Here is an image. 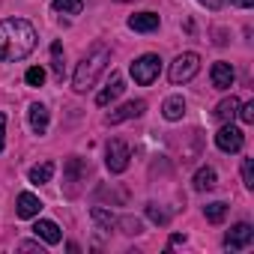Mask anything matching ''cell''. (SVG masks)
I'll list each match as a JSON object with an SVG mask.
<instances>
[{"label":"cell","mask_w":254,"mask_h":254,"mask_svg":"<svg viewBox=\"0 0 254 254\" xmlns=\"http://www.w3.org/2000/svg\"><path fill=\"white\" fill-rule=\"evenodd\" d=\"M197 69H200V57H197L194 51H186V54H180V57L171 63L168 78H171V84H186V81H191V78L197 75Z\"/></svg>","instance_id":"obj_3"},{"label":"cell","mask_w":254,"mask_h":254,"mask_svg":"<svg viewBox=\"0 0 254 254\" xmlns=\"http://www.w3.org/2000/svg\"><path fill=\"white\" fill-rule=\"evenodd\" d=\"M51 66H54L57 78L63 81V45H60V42H54V45H51Z\"/></svg>","instance_id":"obj_23"},{"label":"cell","mask_w":254,"mask_h":254,"mask_svg":"<svg viewBox=\"0 0 254 254\" xmlns=\"http://www.w3.org/2000/svg\"><path fill=\"white\" fill-rule=\"evenodd\" d=\"M200 3H203L206 9H221V6L227 3V0H200Z\"/></svg>","instance_id":"obj_31"},{"label":"cell","mask_w":254,"mask_h":254,"mask_svg":"<svg viewBox=\"0 0 254 254\" xmlns=\"http://www.w3.org/2000/svg\"><path fill=\"white\" fill-rule=\"evenodd\" d=\"M236 114H239V120H242L245 126H248V123H254V102H245V105H239V111H236Z\"/></svg>","instance_id":"obj_28"},{"label":"cell","mask_w":254,"mask_h":254,"mask_svg":"<svg viewBox=\"0 0 254 254\" xmlns=\"http://www.w3.org/2000/svg\"><path fill=\"white\" fill-rule=\"evenodd\" d=\"M108 63H111V48H108L105 42H96V45L84 54V60L78 63V69H75V75H72V87H75L78 93H87V90L99 81V75L108 69Z\"/></svg>","instance_id":"obj_2"},{"label":"cell","mask_w":254,"mask_h":254,"mask_svg":"<svg viewBox=\"0 0 254 254\" xmlns=\"http://www.w3.org/2000/svg\"><path fill=\"white\" fill-rule=\"evenodd\" d=\"M24 81H27V87H42L45 84V69L42 66H30L27 75H24Z\"/></svg>","instance_id":"obj_24"},{"label":"cell","mask_w":254,"mask_h":254,"mask_svg":"<svg viewBox=\"0 0 254 254\" xmlns=\"http://www.w3.org/2000/svg\"><path fill=\"white\" fill-rule=\"evenodd\" d=\"M242 183H245V189H254V162L251 159L242 162Z\"/></svg>","instance_id":"obj_26"},{"label":"cell","mask_w":254,"mask_h":254,"mask_svg":"<svg viewBox=\"0 0 254 254\" xmlns=\"http://www.w3.org/2000/svg\"><path fill=\"white\" fill-rule=\"evenodd\" d=\"M18 251H39V254H42V245H39V242H21Z\"/></svg>","instance_id":"obj_30"},{"label":"cell","mask_w":254,"mask_h":254,"mask_svg":"<svg viewBox=\"0 0 254 254\" xmlns=\"http://www.w3.org/2000/svg\"><path fill=\"white\" fill-rule=\"evenodd\" d=\"M144 111H147V102H144V99H135V102H126V105H120L117 111H111L105 120H108V126H117V123H126V120L141 117Z\"/></svg>","instance_id":"obj_8"},{"label":"cell","mask_w":254,"mask_h":254,"mask_svg":"<svg viewBox=\"0 0 254 254\" xmlns=\"http://www.w3.org/2000/svg\"><path fill=\"white\" fill-rule=\"evenodd\" d=\"M6 147V114H0V150Z\"/></svg>","instance_id":"obj_29"},{"label":"cell","mask_w":254,"mask_h":254,"mask_svg":"<svg viewBox=\"0 0 254 254\" xmlns=\"http://www.w3.org/2000/svg\"><path fill=\"white\" fill-rule=\"evenodd\" d=\"M48 120H51L48 108L39 105V102H33V105H30V129H33L36 135H45V132H48Z\"/></svg>","instance_id":"obj_13"},{"label":"cell","mask_w":254,"mask_h":254,"mask_svg":"<svg viewBox=\"0 0 254 254\" xmlns=\"http://www.w3.org/2000/svg\"><path fill=\"white\" fill-rule=\"evenodd\" d=\"M90 215H93V221H96L102 230H111V227L117 224V215H114V212H108V209H102V206H93V209H90Z\"/></svg>","instance_id":"obj_19"},{"label":"cell","mask_w":254,"mask_h":254,"mask_svg":"<svg viewBox=\"0 0 254 254\" xmlns=\"http://www.w3.org/2000/svg\"><path fill=\"white\" fill-rule=\"evenodd\" d=\"M209 78H212V87H215V90H230V87H233V81H236V72H233V66H230V63L218 60V63H212Z\"/></svg>","instance_id":"obj_9"},{"label":"cell","mask_w":254,"mask_h":254,"mask_svg":"<svg viewBox=\"0 0 254 254\" xmlns=\"http://www.w3.org/2000/svg\"><path fill=\"white\" fill-rule=\"evenodd\" d=\"M117 224L123 227V233H129V236H135V233H141V221H138V218H129V215H126V218H120Z\"/></svg>","instance_id":"obj_25"},{"label":"cell","mask_w":254,"mask_h":254,"mask_svg":"<svg viewBox=\"0 0 254 254\" xmlns=\"http://www.w3.org/2000/svg\"><path fill=\"white\" fill-rule=\"evenodd\" d=\"M117 3H132V0H117Z\"/></svg>","instance_id":"obj_34"},{"label":"cell","mask_w":254,"mask_h":254,"mask_svg":"<svg viewBox=\"0 0 254 254\" xmlns=\"http://www.w3.org/2000/svg\"><path fill=\"white\" fill-rule=\"evenodd\" d=\"M33 233H36V239H42V242H48V245H57V242L63 239L60 227H57L54 221H48V218H39V221L33 224Z\"/></svg>","instance_id":"obj_12"},{"label":"cell","mask_w":254,"mask_h":254,"mask_svg":"<svg viewBox=\"0 0 254 254\" xmlns=\"http://www.w3.org/2000/svg\"><path fill=\"white\" fill-rule=\"evenodd\" d=\"M203 215H206V221L218 224V221H224V215H227V203H221V200L206 203V206H203Z\"/></svg>","instance_id":"obj_20"},{"label":"cell","mask_w":254,"mask_h":254,"mask_svg":"<svg viewBox=\"0 0 254 254\" xmlns=\"http://www.w3.org/2000/svg\"><path fill=\"white\" fill-rule=\"evenodd\" d=\"M51 177H54V162H42V165H33L30 168V183L33 186L51 183Z\"/></svg>","instance_id":"obj_17"},{"label":"cell","mask_w":254,"mask_h":254,"mask_svg":"<svg viewBox=\"0 0 254 254\" xmlns=\"http://www.w3.org/2000/svg\"><path fill=\"white\" fill-rule=\"evenodd\" d=\"M236 111H239V99H236V96H227V99H221V102L215 105V120L227 123V120L236 117Z\"/></svg>","instance_id":"obj_16"},{"label":"cell","mask_w":254,"mask_h":254,"mask_svg":"<svg viewBox=\"0 0 254 254\" xmlns=\"http://www.w3.org/2000/svg\"><path fill=\"white\" fill-rule=\"evenodd\" d=\"M54 9L63 12V15H81L84 0H54Z\"/></svg>","instance_id":"obj_21"},{"label":"cell","mask_w":254,"mask_h":254,"mask_svg":"<svg viewBox=\"0 0 254 254\" xmlns=\"http://www.w3.org/2000/svg\"><path fill=\"white\" fill-rule=\"evenodd\" d=\"M215 189V171L212 168H200L194 174V191H212Z\"/></svg>","instance_id":"obj_18"},{"label":"cell","mask_w":254,"mask_h":254,"mask_svg":"<svg viewBox=\"0 0 254 254\" xmlns=\"http://www.w3.org/2000/svg\"><path fill=\"white\" fill-rule=\"evenodd\" d=\"M129 27L138 33H153V30H159V15L156 12H138L129 18Z\"/></svg>","instance_id":"obj_14"},{"label":"cell","mask_w":254,"mask_h":254,"mask_svg":"<svg viewBox=\"0 0 254 254\" xmlns=\"http://www.w3.org/2000/svg\"><path fill=\"white\" fill-rule=\"evenodd\" d=\"M254 242V227L251 224H245V221H239V224H233L230 230H227V236H224V245L230 248V251H239V248H248Z\"/></svg>","instance_id":"obj_7"},{"label":"cell","mask_w":254,"mask_h":254,"mask_svg":"<svg viewBox=\"0 0 254 254\" xmlns=\"http://www.w3.org/2000/svg\"><path fill=\"white\" fill-rule=\"evenodd\" d=\"M242 129H236V126H221L218 129V135H215V147L221 150V153H239L242 150Z\"/></svg>","instance_id":"obj_6"},{"label":"cell","mask_w":254,"mask_h":254,"mask_svg":"<svg viewBox=\"0 0 254 254\" xmlns=\"http://www.w3.org/2000/svg\"><path fill=\"white\" fill-rule=\"evenodd\" d=\"M159 72H162L159 54H144V57H138V60L132 63V78H135V84H141V87H150V84L159 78Z\"/></svg>","instance_id":"obj_4"},{"label":"cell","mask_w":254,"mask_h":254,"mask_svg":"<svg viewBox=\"0 0 254 254\" xmlns=\"http://www.w3.org/2000/svg\"><path fill=\"white\" fill-rule=\"evenodd\" d=\"M147 215H150V221H156V224H168V212H165V209H159L156 203H150V206H147Z\"/></svg>","instance_id":"obj_27"},{"label":"cell","mask_w":254,"mask_h":254,"mask_svg":"<svg viewBox=\"0 0 254 254\" xmlns=\"http://www.w3.org/2000/svg\"><path fill=\"white\" fill-rule=\"evenodd\" d=\"M15 212H18L21 218H36V215L42 212V200H39L36 194H30V191H21L18 200H15Z\"/></svg>","instance_id":"obj_11"},{"label":"cell","mask_w":254,"mask_h":254,"mask_svg":"<svg viewBox=\"0 0 254 254\" xmlns=\"http://www.w3.org/2000/svg\"><path fill=\"white\" fill-rule=\"evenodd\" d=\"M36 48V27L24 18L0 21V63L24 60Z\"/></svg>","instance_id":"obj_1"},{"label":"cell","mask_w":254,"mask_h":254,"mask_svg":"<svg viewBox=\"0 0 254 254\" xmlns=\"http://www.w3.org/2000/svg\"><path fill=\"white\" fill-rule=\"evenodd\" d=\"M129 159H132V150H129L126 141H120V138L108 141V147H105V165H108L111 174H123L126 168H129Z\"/></svg>","instance_id":"obj_5"},{"label":"cell","mask_w":254,"mask_h":254,"mask_svg":"<svg viewBox=\"0 0 254 254\" xmlns=\"http://www.w3.org/2000/svg\"><path fill=\"white\" fill-rule=\"evenodd\" d=\"M180 242H186V236H180V233H174V236H171V245H180Z\"/></svg>","instance_id":"obj_33"},{"label":"cell","mask_w":254,"mask_h":254,"mask_svg":"<svg viewBox=\"0 0 254 254\" xmlns=\"http://www.w3.org/2000/svg\"><path fill=\"white\" fill-rule=\"evenodd\" d=\"M66 174H69V180L75 183V180H81V177H87V165L75 156V159H69L66 162Z\"/></svg>","instance_id":"obj_22"},{"label":"cell","mask_w":254,"mask_h":254,"mask_svg":"<svg viewBox=\"0 0 254 254\" xmlns=\"http://www.w3.org/2000/svg\"><path fill=\"white\" fill-rule=\"evenodd\" d=\"M183 114H186V99H183V96H171V99L162 105V117H165L168 123L183 120Z\"/></svg>","instance_id":"obj_15"},{"label":"cell","mask_w":254,"mask_h":254,"mask_svg":"<svg viewBox=\"0 0 254 254\" xmlns=\"http://www.w3.org/2000/svg\"><path fill=\"white\" fill-rule=\"evenodd\" d=\"M233 6H239V9H248V6H254V0H230Z\"/></svg>","instance_id":"obj_32"},{"label":"cell","mask_w":254,"mask_h":254,"mask_svg":"<svg viewBox=\"0 0 254 254\" xmlns=\"http://www.w3.org/2000/svg\"><path fill=\"white\" fill-rule=\"evenodd\" d=\"M123 90H126V81H123V75H117V72H114V75H111V81H108V87L96 96V105H99V108H108L114 99H120V96H123Z\"/></svg>","instance_id":"obj_10"}]
</instances>
